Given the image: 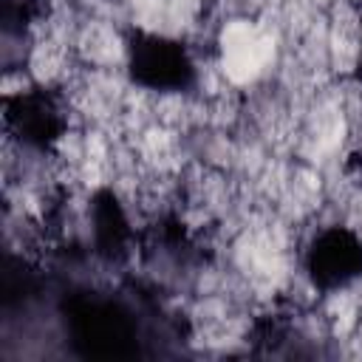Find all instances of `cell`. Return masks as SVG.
<instances>
[{
	"mask_svg": "<svg viewBox=\"0 0 362 362\" xmlns=\"http://www.w3.org/2000/svg\"><path fill=\"white\" fill-rule=\"evenodd\" d=\"M354 79L362 85V23H359V40H356V51H354Z\"/></svg>",
	"mask_w": 362,
	"mask_h": 362,
	"instance_id": "obj_6",
	"label": "cell"
},
{
	"mask_svg": "<svg viewBox=\"0 0 362 362\" xmlns=\"http://www.w3.org/2000/svg\"><path fill=\"white\" fill-rule=\"evenodd\" d=\"M303 272L311 288L337 294L362 280V235L354 226H322L303 252Z\"/></svg>",
	"mask_w": 362,
	"mask_h": 362,
	"instance_id": "obj_2",
	"label": "cell"
},
{
	"mask_svg": "<svg viewBox=\"0 0 362 362\" xmlns=\"http://www.w3.org/2000/svg\"><path fill=\"white\" fill-rule=\"evenodd\" d=\"M71 334L74 342H82L88 354L96 356H119L133 339V328L127 317L107 303H82L71 311Z\"/></svg>",
	"mask_w": 362,
	"mask_h": 362,
	"instance_id": "obj_5",
	"label": "cell"
},
{
	"mask_svg": "<svg viewBox=\"0 0 362 362\" xmlns=\"http://www.w3.org/2000/svg\"><path fill=\"white\" fill-rule=\"evenodd\" d=\"M124 74L127 79L158 96H181L198 85V62L192 51L161 31H130L124 40Z\"/></svg>",
	"mask_w": 362,
	"mask_h": 362,
	"instance_id": "obj_1",
	"label": "cell"
},
{
	"mask_svg": "<svg viewBox=\"0 0 362 362\" xmlns=\"http://www.w3.org/2000/svg\"><path fill=\"white\" fill-rule=\"evenodd\" d=\"M3 110L6 127L20 139V144L31 150H51L68 127L65 107L48 88H25L8 93L3 99Z\"/></svg>",
	"mask_w": 362,
	"mask_h": 362,
	"instance_id": "obj_3",
	"label": "cell"
},
{
	"mask_svg": "<svg viewBox=\"0 0 362 362\" xmlns=\"http://www.w3.org/2000/svg\"><path fill=\"white\" fill-rule=\"evenodd\" d=\"M88 223H90V243L102 260H122L130 255V243L136 238V226L130 212L116 189L99 187L88 201Z\"/></svg>",
	"mask_w": 362,
	"mask_h": 362,
	"instance_id": "obj_4",
	"label": "cell"
}]
</instances>
